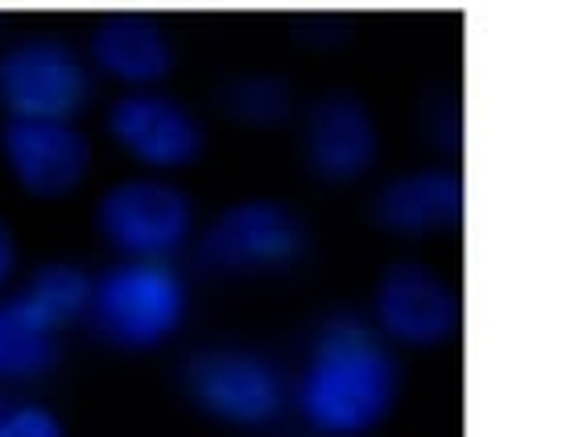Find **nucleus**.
Listing matches in <instances>:
<instances>
[{
    "mask_svg": "<svg viewBox=\"0 0 566 437\" xmlns=\"http://www.w3.org/2000/svg\"><path fill=\"white\" fill-rule=\"evenodd\" d=\"M397 392L401 372L377 330L356 318H331L302 367L298 413L323 437H364L394 413Z\"/></svg>",
    "mask_w": 566,
    "mask_h": 437,
    "instance_id": "f257e3e1",
    "label": "nucleus"
},
{
    "mask_svg": "<svg viewBox=\"0 0 566 437\" xmlns=\"http://www.w3.org/2000/svg\"><path fill=\"white\" fill-rule=\"evenodd\" d=\"M187 281L166 260H116L95 277L92 327L125 351H149L187 322Z\"/></svg>",
    "mask_w": 566,
    "mask_h": 437,
    "instance_id": "f03ea898",
    "label": "nucleus"
},
{
    "mask_svg": "<svg viewBox=\"0 0 566 437\" xmlns=\"http://www.w3.org/2000/svg\"><path fill=\"white\" fill-rule=\"evenodd\" d=\"M92 92V63L63 38H21L0 54V108L9 120L75 125Z\"/></svg>",
    "mask_w": 566,
    "mask_h": 437,
    "instance_id": "7ed1b4c3",
    "label": "nucleus"
},
{
    "mask_svg": "<svg viewBox=\"0 0 566 437\" xmlns=\"http://www.w3.org/2000/svg\"><path fill=\"white\" fill-rule=\"evenodd\" d=\"M95 227L120 260H166L195 235V203L161 173L125 178L99 199Z\"/></svg>",
    "mask_w": 566,
    "mask_h": 437,
    "instance_id": "20e7f679",
    "label": "nucleus"
},
{
    "mask_svg": "<svg viewBox=\"0 0 566 437\" xmlns=\"http://www.w3.org/2000/svg\"><path fill=\"white\" fill-rule=\"evenodd\" d=\"M306 252V223L277 199H244L223 206L203 232L199 256L216 273L252 277V273H282Z\"/></svg>",
    "mask_w": 566,
    "mask_h": 437,
    "instance_id": "39448f33",
    "label": "nucleus"
},
{
    "mask_svg": "<svg viewBox=\"0 0 566 437\" xmlns=\"http://www.w3.org/2000/svg\"><path fill=\"white\" fill-rule=\"evenodd\" d=\"M182 384L207 417L223 425H244V429L269 425L285 405V384L277 367L265 355L240 351V347H216V351L190 355V363L182 367Z\"/></svg>",
    "mask_w": 566,
    "mask_h": 437,
    "instance_id": "423d86ee",
    "label": "nucleus"
},
{
    "mask_svg": "<svg viewBox=\"0 0 566 437\" xmlns=\"http://www.w3.org/2000/svg\"><path fill=\"white\" fill-rule=\"evenodd\" d=\"M108 137L137 166L174 173L195 166L207 149V128L195 111L166 92H125L108 108Z\"/></svg>",
    "mask_w": 566,
    "mask_h": 437,
    "instance_id": "0eeeda50",
    "label": "nucleus"
},
{
    "mask_svg": "<svg viewBox=\"0 0 566 437\" xmlns=\"http://www.w3.org/2000/svg\"><path fill=\"white\" fill-rule=\"evenodd\" d=\"M0 157H4L17 186L42 203L75 194L92 173V141L75 125L4 120Z\"/></svg>",
    "mask_w": 566,
    "mask_h": 437,
    "instance_id": "6e6552de",
    "label": "nucleus"
},
{
    "mask_svg": "<svg viewBox=\"0 0 566 437\" xmlns=\"http://www.w3.org/2000/svg\"><path fill=\"white\" fill-rule=\"evenodd\" d=\"M380 334L406 347H434L459 327V301L451 285L426 265H394L377 285L373 301Z\"/></svg>",
    "mask_w": 566,
    "mask_h": 437,
    "instance_id": "1a4fd4ad",
    "label": "nucleus"
},
{
    "mask_svg": "<svg viewBox=\"0 0 566 437\" xmlns=\"http://www.w3.org/2000/svg\"><path fill=\"white\" fill-rule=\"evenodd\" d=\"M302 149H306V161L318 178L356 182L373 170V161L380 153L377 120L356 95H323L306 111Z\"/></svg>",
    "mask_w": 566,
    "mask_h": 437,
    "instance_id": "9d476101",
    "label": "nucleus"
},
{
    "mask_svg": "<svg viewBox=\"0 0 566 437\" xmlns=\"http://www.w3.org/2000/svg\"><path fill=\"white\" fill-rule=\"evenodd\" d=\"M87 63L99 75L116 78L125 92H158L174 75V42L158 21L137 13L104 17L92 30Z\"/></svg>",
    "mask_w": 566,
    "mask_h": 437,
    "instance_id": "9b49d317",
    "label": "nucleus"
},
{
    "mask_svg": "<svg viewBox=\"0 0 566 437\" xmlns=\"http://www.w3.org/2000/svg\"><path fill=\"white\" fill-rule=\"evenodd\" d=\"M373 215L385 232L422 239V235L455 227L463 215V186L451 170H413L380 190Z\"/></svg>",
    "mask_w": 566,
    "mask_h": 437,
    "instance_id": "f8f14e48",
    "label": "nucleus"
},
{
    "mask_svg": "<svg viewBox=\"0 0 566 437\" xmlns=\"http://www.w3.org/2000/svg\"><path fill=\"white\" fill-rule=\"evenodd\" d=\"M95 277H87L80 265L71 260H50V265L33 268L25 289L17 294L21 310L50 334H63L71 322H80L92 313Z\"/></svg>",
    "mask_w": 566,
    "mask_h": 437,
    "instance_id": "ddd939ff",
    "label": "nucleus"
},
{
    "mask_svg": "<svg viewBox=\"0 0 566 437\" xmlns=\"http://www.w3.org/2000/svg\"><path fill=\"white\" fill-rule=\"evenodd\" d=\"M59 360V334H50L21 310V301H0V380H38Z\"/></svg>",
    "mask_w": 566,
    "mask_h": 437,
    "instance_id": "4468645a",
    "label": "nucleus"
},
{
    "mask_svg": "<svg viewBox=\"0 0 566 437\" xmlns=\"http://www.w3.org/2000/svg\"><path fill=\"white\" fill-rule=\"evenodd\" d=\"M220 104L232 120H240V125L273 128L290 120L294 95H290V87H285L282 78H273V75H240L223 87Z\"/></svg>",
    "mask_w": 566,
    "mask_h": 437,
    "instance_id": "2eb2a0df",
    "label": "nucleus"
},
{
    "mask_svg": "<svg viewBox=\"0 0 566 437\" xmlns=\"http://www.w3.org/2000/svg\"><path fill=\"white\" fill-rule=\"evenodd\" d=\"M0 437H66V429L46 405H13L0 417Z\"/></svg>",
    "mask_w": 566,
    "mask_h": 437,
    "instance_id": "dca6fc26",
    "label": "nucleus"
},
{
    "mask_svg": "<svg viewBox=\"0 0 566 437\" xmlns=\"http://www.w3.org/2000/svg\"><path fill=\"white\" fill-rule=\"evenodd\" d=\"M17 273V239H13V227L0 218V289L13 281Z\"/></svg>",
    "mask_w": 566,
    "mask_h": 437,
    "instance_id": "f3484780",
    "label": "nucleus"
},
{
    "mask_svg": "<svg viewBox=\"0 0 566 437\" xmlns=\"http://www.w3.org/2000/svg\"><path fill=\"white\" fill-rule=\"evenodd\" d=\"M0 417H4V405H0Z\"/></svg>",
    "mask_w": 566,
    "mask_h": 437,
    "instance_id": "a211bd4d",
    "label": "nucleus"
}]
</instances>
